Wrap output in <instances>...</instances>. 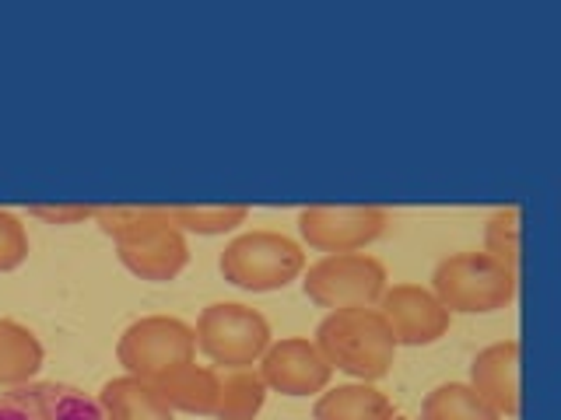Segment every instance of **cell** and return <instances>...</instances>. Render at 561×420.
Instances as JSON below:
<instances>
[{"mask_svg": "<svg viewBox=\"0 0 561 420\" xmlns=\"http://www.w3.org/2000/svg\"><path fill=\"white\" fill-rule=\"evenodd\" d=\"M193 337H197V350L218 372L253 368L263 358V350L271 347V323L253 305L210 302L201 308Z\"/></svg>", "mask_w": 561, "mask_h": 420, "instance_id": "obj_4", "label": "cell"}, {"mask_svg": "<svg viewBox=\"0 0 561 420\" xmlns=\"http://www.w3.org/2000/svg\"><path fill=\"white\" fill-rule=\"evenodd\" d=\"M28 259V232L22 218H14L11 210H0V273L18 270Z\"/></svg>", "mask_w": 561, "mask_h": 420, "instance_id": "obj_21", "label": "cell"}, {"mask_svg": "<svg viewBox=\"0 0 561 420\" xmlns=\"http://www.w3.org/2000/svg\"><path fill=\"white\" fill-rule=\"evenodd\" d=\"M519 224H523L519 207H499L484 221V249H481L516 273H519Z\"/></svg>", "mask_w": 561, "mask_h": 420, "instance_id": "obj_20", "label": "cell"}, {"mask_svg": "<svg viewBox=\"0 0 561 420\" xmlns=\"http://www.w3.org/2000/svg\"><path fill=\"white\" fill-rule=\"evenodd\" d=\"M312 343L333 372H344L355 382H379L393 372L397 340L379 308H337L316 326Z\"/></svg>", "mask_w": 561, "mask_h": 420, "instance_id": "obj_1", "label": "cell"}, {"mask_svg": "<svg viewBox=\"0 0 561 420\" xmlns=\"http://www.w3.org/2000/svg\"><path fill=\"white\" fill-rule=\"evenodd\" d=\"M99 410L102 420H172L175 413L169 402L158 396V389L145 378L116 375L99 389Z\"/></svg>", "mask_w": 561, "mask_h": 420, "instance_id": "obj_14", "label": "cell"}, {"mask_svg": "<svg viewBox=\"0 0 561 420\" xmlns=\"http://www.w3.org/2000/svg\"><path fill=\"white\" fill-rule=\"evenodd\" d=\"M519 273L502 267L481 249L453 253L435 262L432 294L449 308V315H488L516 302Z\"/></svg>", "mask_w": 561, "mask_h": 420, "instance_id": "obj_2", "label": "cell"}, {"mask_svg": "<svg viewBox=\"0 0 561 420\" xmlns=\"http://www.w3.org/2000/svg\"><path fill=\"white\" fill-rule=\"evenodd\" d=\"M46 361L39 337L18 319H0V389L28 385Z\"/></svg>", "mask_w": 561, "mask_h": 420, "instance_id": "obj_16", "label": "cell"}, {"mask_svg": "<svg viewBox=\"0 0 561 420\" xmlns=\"http://www.w3.org/2000/svg\"><path fill=\"white\" fill-rule=\"evenodd\" d=\"M0 420H102V410L70 385L28 382L0 396Z\"/></svg>", "mask_w": 561, "mask_h": 420, "instance_id": "obj_12", "label": "cell"}, {"mask_svg": "<svg viewBox=\"0 0 561 420\" xmlns=\"http://www.w3.org/2000/svg\"><path fill=\"white\" fill-rule=\"evenodd\" d=\"M165 214L183 235H225V232H236L239 224H245L250 207L245 203H197V207L165 203Z\"/></svg>", "mask_w": 561, "mask_h": 420, "instance_id": "obj_19", "label": "cell"}, {"mask_svg": "<svg viewBox=\"0 0 561 420\" xmlns=\"http://www.w3.org/2000/svg\"><path fill=\"white\" fill-rule=\"evenodd\" d=\"M390 288L382 259L373 253H333L309 262L302 273V291L320 308H376Z\"/></svg>", "mask_w": 561, "mask_h": 420, "instance_id": "obj_5", "label": "cell"}, {"mask_svg": "<svg viewBox=\"0 0 561 420\" xmlns=\"http://www.w3.org/2000/svg\"><path fill=\"white\" fill-rule=\"evenodd\" d=\"M393 399L376 382H347L323 389L312 407V420H393Z\"/></svg>", "mask_w": 561, "mask_h": 420, "instance_id": "obj_15", "label": "cell"}, {"mask_svg": "<svg viewBox=\"0 0 561 420\" xmlns=\"http://www.w3.org/2000/svg\"><path fill=\"white\" fill-rule=\"evenodd\" d=\"M95 210L92 203H32L28 214L49 221V224H84V221H95Z\"/></svg>", "mask_w": 561, "mask_h": 420, "instance_id": "obj_22", "label": "cell"}, {"mask_svg": "<svg viewBox=\"0 0 561 420\" xmlns=\"http://www.w3.org/2000/svg\"><path fill=\"white\" fill-rule=\"evenodd\" d=\"M256 372L267 385V393L280 396H320L330 389L333 368L320 354L309 337H285V340H271V347L263 350V358L256 361Z\"/></svg>", "mask_w": 561, "mask_h": 420, "instance_id": "obj_9", "label": "cell"}, {"mask_svg": "<svg viewBox=\"0 0 561 420\" xmlns=\"http://www.w3.org/2000/svg\"><path fill=\"white\" fill-rule=\"evenodd\" d=\"M306 249L295 238L271 232V228H253L242 232L225 245V253L218 259V270L228 284H236L242 291H280L291 280L306 273Z\"/></svg>", "mask_w": 561, "mask_h": 420, "instance_id": "obj_3", "label": "cell"}, {"mask_svg": "<svg viewBox=\"0 0 561 420\" xmlns=\"http://www.w3.org/2000/svg\"><path fill=\"white\" fill-rule=\"evenodd\" d=\"M116 361L127 375L154 382L180 364L197 361V337L193 326L175 315H140L119 332Z\"/></svg>", "mask_w": 561, "mask_h": 420, "instance_id": "obj_6", "label": "cell"}, {"mask_svg": "<svg viewBox=\"0 0 561 420\" xmlns=\"http://www.w3.org/2000/svg\"><path fill=\"white\" fill-rule=\"evenodd\" d=\"M393 420H411V417H400V413H397V417H393Z\"/></svg>", "mask_w": 561, "mask_h": 420, "instance_id": "obj_23", "label": "cell"}, {"mask_svg": "<svg viewBox=\"0 0 561 420\" xmlns=\"http://www.w3.org/2000/svg\"><path fill=\"white\" fill-rule=\"evenodd\" d=\"M158 396L169 402L172 413H193V417H210L218 402V368L215 364H180L175 372L151 382Z\"/></svg>", "mask_w": 561, "mask_h": 420, "instance_id": "obj_13", "label": "cell"}, {"mask_svg": "<svg viewBox=\"0 0 561 420\" xmlns=\"http://www.w3.org/2000/svg\"><path fill=\"white\" fill-rule=\"evenodd\" d=\"M113 245L123 267L140 280H154V284L175 280L190 262L186 235L169 221L165 203H148L140 221L113 238Z\"/></svg>", "mask_w": 561, "mask_h": 420, "instance_id": "obj_7", "label": "cell"}, {"mask_svg": "<svg viewBox=\"0 0 561 420\" xmlns=\"http://www.w3.org/2000/svg\"><path fill=\"white\" fill-rule=\"evenodd\" d=\"M386 326L393 329L397 347H428L438 343L449 332L453 315L432 294V288L421 284H390L382 291L379 305Z\"/></svg>", "mask_w": 561, "mask_h": 420, "instance_id": "obj_10", "label": "cell"}, {"mask_svg": "<svg viewBox=\"0 0 561 420\" xmlns=\"http://www.w3.org/2000/svg\"><path fill=\"white\" fill-rule=\"evenodd\" d=\"M467 385L502 420L519 417V340H499L478 350Z\"/></svg>", "mask_w": 561, "mask_h": 420, "instance_id": "obj_11", "label": "cell"}, {"mask_svg": "<svg viewBox=\"0 0 561 420\" xmlns=\"http://www.w3.org/2000/svg\"><path fill=\"white\" fill-rule=\"evenodd\" d=\"M386 228H390V214L376 203H312L298 210V235L323 256L365 253L386 235Z\"/></svg>", "mask_w": 561, "mask_h": 420, "instance_id": "obj_8", "label": "cell"}, {"mask_svg": "<svg viewBox=\"0 0 561 420\" xmlns=\"http://www.w3.org/2000/svg\"><path fill=\"white\" fill-rule=\"evenodd\" d=\"M417 420H502L467 382H446L421 399Z\"/></svg>", "mask_w": 561, "mask_h": 420, "instance_id": "obj_18", "label": "cell"}, {"mask_svg": "<svg viewBox=\"0 0 561 420\" xmlns=\"http://www.w3.org/2000/svg\"><path fill=\"white\" fill-rule=\"evenodd\" d=\"M267 402V385H263L256 368H228L218 372V402L215 420H256Z\"/></svg>", "mask_w": 561, "mask_h": 420, "instance_id": "obj_17", "label": "cell"}]
</instances>
